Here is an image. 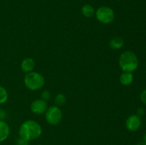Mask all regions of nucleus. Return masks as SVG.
<instances>
[{
    "mask_svg": "<svg viewBox=\"0 0 146 145\" xmlns=\"http://www.w3.org/2000/svg\"><path fill=\"white\" fill-rule=\"evenodd\" d=\"M35 68V62L31 58H26L21 61V71L24 72H32Z\"/></svg>",
    "mask_w": 146,
    "mask_h": 145,
    "instance_id": "nucleus-8",
    "label": "nucleus"
},
{
    "mask_svg": "<svg viewBox=\"0 0 146 145\" xmlns=\"http://www.w3.org/2000/svg\"><path fill=\"white\" fill-rule=\"evenodd\" d=\"M48 109L46 101L42 99H37L33 101L31 105V110L35 115H42Z\"/></svg>",
    "mask_w": 146,
    "mask_h": 145,
    "instance_id": "nucleus-6",
    "label": "nucleus"
},
{
    "mask_svg": "<svg viewBox=\"0 0 146 145\" xmlns=\"http://www.w3.org/2000/svg\"><path fill=\"white\" fill-rule=\"evenodd\" d=\"M55 103L57 106H62L66 103V96L62 93H59L56 96Z\"/></svg>",
    "mask_w": 146,
    "mask_h": 145,
    "instance_id": "nucleus-14",
    "label": "nucleus"
},
{
    "mask_svg": "<svg viewBox=\"0 0 146 145\" xmlns=\"http://www.w3.org/2000/svg\"><path fill=\"white\" fill-rule=\"evenodd\" d=\"M95 14L97 20L104 24H111L115 18V13L113 10L106 6L99 7L96 10Z\"/></svg>",
    "mask_w": 146,
    "mask_h": 145,
    "instance_id": "nucleus-4",
    "label": "nucleus"
},
{
    "mask_svg": "<svg viewBox=\"0 0 146 145\" xmlns=\"http://www.w3.org/2000/svg\"><path fill=\"white\" fill-rule=\"evenodd\" d=\"M141 119L138 115H131L127 118L125 127L131 132H135L141 127Z\"/></svg>",
    "mask_w": 146,
    "mask_h": 145,
    "instance_id": "nucleus-7",
    "label": "nucleus"
},
{
    "mask_svg": "<svg viewBox=\"0 0 146 145\" xmlns=\"http://www.w3.org/2000/svg\"><path fill=\"white\" fill-rule=\"evenodd\" d=\"M145 114V109L143 107H139L137 109V115H138L139 117L143 116V115Z\"/></svg>",
    "mask_w": 146,
    "mask_h": 145,
    "instance_id": "nucleus-19",
    "label": "nucleus"
},
{
    "mask_svg": "<svg viewBox=\"0 0 146 145\" xmlns=\"http://www.w3.org/2000/svg\"><path fill=\"white\" fill-rule=\"evenodd\" d=\"M118 63L123 72H133L138 68V60L133 52L125 51L120 55Z\"/></svg>",
    "mask_w": 146,
    "mask_h": 145,
    "instance_id": "nucleus-2",
    "label": "nucleus"
},
{
    "mask_svg": "<svg viewBox=\"0 0 146 145\" xmlns=\"http://www.w3.org/2000/svg\"><path fill=\"white\" fill-rule=\"evenodd\" d=\"M10 128L8 124L4 120H0V143L4 142L9 137Z\"/></svg>",
    "mask_w": 146,
    "mask_h": 145,
    "instance_id": "nucleus-9",
    "label": "nucleus"
},
{
    "mask_svg": "<svg viewBox=\"0 0 146 145\" xmlns=\"http://www.w3.org/2000/svg\"><path fill=\"white\" fill-rule=\"evenodd\" d=\"M46 120L51 125H56L62 119V112L58 106H51L46 109L45 112Z\"/></svg>",
    "mask_w": 146,
    "mask_h": 145,
    "instance_id": "nucleus-5",
    "label": "nucleus"
},
{
    "mask_svg": "<svg viewBox=\"0 0 146 145\" xmlns=\"http://www.w3.org/2000/svg\"><path fill=\"white\" fill-rule=\"evenodd\" d=\"M41 134H42V128L41 125L37 122L31 119L23 122L19 130V134L20 137L29 142L38 138Z\"/></svg>",
    "mask_w": 146,
    "mask_h": 145,
    "instance_id": "nucleus-1",
    "label": "nucleus"
},
{
    "mask_svg": "<svg viewBox=\"0 0 146 145\" xmlns=\"http://www.w3.org/2000/svg\"><path fill=\"white\" fill-rule=\"evenodd\" d=\"M137 145H146V143L144 141H143V142H138V143L137 144Z\"/></svg>",
    "mask_w": 146,
    "mask_h": 145,
    "instance_id": "nucleus-20",
    "label": "nucleus"
},
{
    "mask_svg": "<svg viewBox=\"0 0 146 145\" xmlns=\"http://www.w3.org/2000/svg\"><path fill=\"white\" fill-rule=\"evenodd\" d=\"M7 117V112L2 108H0V120H4Z\"/></svg>",
    "mask_w": 146,
    "mask_h": 145,
    "instance_id": "nucleus-17",
    "label": "nucleus"
},
{
    "mask_svg": "<svg viewBox=\"0 0 146 145\" xmlns=\"http://www.w3.org/2000/svg\"><path fill=\"white\" fill-rule=\"evenodd\" d=\"M134 79L133 74L129 72H123L120 76V82L123 85H130Z\"/></svg>",
    "mask_w": 146,
    "mask_h": 145,
    "instance_id": "nucleus-11",
    "label": "nucleus"
},
{
    "mask_svg": "<svg viewBox=\"0 0 146 145\" xmlns=\"http://www.w3.org/2000/svg\"><path fill=\"white\" fill-rule=\"evenodd\" d=\"M81 13L83 15L87 18H91L95 15V9L91 4H85L81 8Z\"/></svg>",
    "mask_w": 146,
    "mask_h": 145,
    "instance_id": "nucleus-12",
    "label": "nucleus"
},
{
    "mask_svg": "<svg viewBox=\"0 0 146 145\" xmlns=\"http://www.w3.org/2000/svg\"><path fill=\"white\" fill-rule=\"evenodd\" d=\"M41 99L47 101L49 100V98H51V93L49 92V91L48 90H44L41 92Z\"/></svg>",
    "mask_w": 146,
    "mask_h": 145,
    "instance_id": "nucleus-15",
    "label": "nucleus"
},
{
    "mask_svg": "<svg viewBox=\"0 0 146 145\" xmlns=\"http://www.w3.org/2000/svg\"><path fill=\"white\" fill-rule=\"evenodd\" d=\"M144 142H145V143H146V132H145V136H144Z\"/></svg>",
    "mask_w": 146,
    "mask_h": 145,
    "instance_id": "nucleus-21",
    "label": "nucleus"
},
{
    "mask_svg": "<svg viewBox=\"0 0 146 145\" xmlns=\"http://www.w3.org/2000/svg\"><path fill=\"white\" fill-rule=\"evenodd\" d=\"M9 98L8 92L4 87L0 85V105H3L7 101Z\"/></svg>",
    "mask_w": 146,
    "mask_h": 145,
    "instance_id": "nucleus-13",
    "label": "nucleus"
},
{
    "mask_svg": "<svg viewBox=\"0 0 146 145\" xmlns=\"http://www.w3.org/2000/svg\"><path fill=\"white\" fill-rule=\"evenodd\" d=\"M24 84L28 89L36 91L43 88L45 79L41 74L37 72H30L24 77Z\"/></svg>",
    "mask_w": 146,
    "mask_h": 145,
    "instance_id": "nucleus-3",
    "label": "nucleus"
},
{
    "mask_svg": "<svg viewBox=\"0 0 146 145\" xmlns=\"http://www.w3.org/2000/svg\"><path fill=\"white\" fill-rule=\"evenodd\" d=\"M141 100L143 103L146 105V89L144 90L141 94Z\"/></svg>",
    "mask_w": 146,
    "mask_h": 145,
    "instance_id": "nucleus-18",
    "label": "nucleus"
},
{
    "mask_svg": "<svg viewBox=\"0 0 146 145\" xmlns=\"http://www.w3.org/2000/svg\"><path fill=\"white\" fill-rule=\"evenodd\" d=\"M124 45V40L121 37H113L109 42V46L112 50L121 49Z\"/></svg>",
    "mask_w": 146,
    "mask_h": 145,
    "instance_id": "nucleus-10",
    "label": "nucleus"
},
{
    "mask_svg": "<svg viewBox=\"0 0 146 145\" xmlns=\"http://www.w3.org/2000/svg\"><path fill=\"white\" fill-rule=\"evenodd\" d=\"M17 145H29V141L23 139V138L19 137L17 141Z\"/></svg>",
    "mask_w": 146,
    "mask_h": 145,
    "instance_id": "nucleus-16",
    "label": "nucleus"
}]
</instances>
